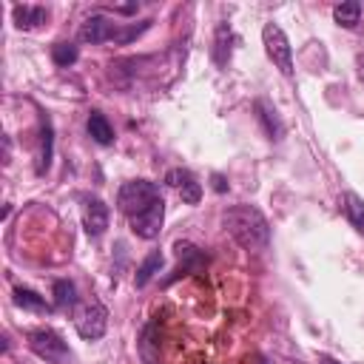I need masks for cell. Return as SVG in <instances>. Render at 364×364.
<instances>
[{"label": "cell", "instance_id": "cell-1", "mask_svg": "<svg viewBox=\"0 0 364 364\" xmlns=\"http://www.w3.org/2000/svg\"><path fill=\"white\" fill-rule=\"evenodd\" d=\"M222 228L245 250H264L270 245V222L256 205H230L222 210Z\"/></svg>", "mask_w": 364, "mask_h": 364}, {"label": "cell", "instance_id": "cell-2", "mask_svg": "<svg viewBox=\"0 0 364 364\" xmlns=\"http://www.w3.org/2000/svg\"><path fill=\"white\" fill-rule=\"evenodd\" d=\"M151 23L154 20H142L139 26H119V23H111L102 14H91L80 26V40L82 43H91V46H97V43H119V46H125V43L136 40L142 31H148Z\"/></svg>", "mask_w": 364, "mask_h": 364}, {"label": "cell", "instance_id": "cell-3", "mask_svg": "<svg viewBox=\"0 0 364 364\" xmlns=\"http://www.w3.org/2000/svg\"><path fill=\"white\" fill-rule=\"evenodd\" d=\"M156 199H162L156 182H151V179H131V182H122V185H119L117 208L131 219V216L148 210Z\"/></svg>", "mask_w": 364, "mask_h": 364}, {"label": "cell", "instance_id": "cell-4", "mask_svg": "<svg viewBox=\"0 0 364 364\" xmlns=\"http://www.w3.org/2000/svg\"><path fill=\"white\" fill-rule=\"evenodd\" d=\"M28 347H31L34 355H40V358L48 361V364H68V358H71L68 344H65L63 336L54 333L51 327H37V330H31V333H28Z\"/></svg>", "mask_w": 364, "mask_h": 364}, {"label": "cell", "instance_id": "cell-5", "mask_svg": "<svg viewBox=\"0 0 364 364\" xmlns=\"http://www.w3.org/2000/svg\"><path fill=\"white\" fill-rule=\"evenodd\" d=\"M262 43H264V51H267V57L273 60V65H276L284 77H293V48H290L287 34L282 31V26L264 23V26H262Z\"/></svg>", "mask_w": 364, "mask_h": 364}, {"label": "cell", "instance_id": "cell-6", "mask_svg": "<svg viewBox=\"0 0 364 364\" xmlns=\"http://www.w3.org/2000/svg\"><path fill=\"white\" fill-rule=\"evenodd\" d=\"M74 327L82 338L94 341V338H102L105 336V327H108V310L97 301H88V304H80L74 310Z\"/></svg>", "mask_w": 364, "mask_h": 364}, {"label": "cell", "instance_id": "cell-7", "mask_svg": "<svg viewBox=\"0 0 364 364\" xmlns=\"http://www.w3.org/2000/svg\"><path fill=\"white\" fill-rule=\"evenodd\" d=\"M162 219H165V199H156L148 210L131 216L128 225H131L134 236H139V239H156L159 230H162Z\"/></svg>", "mask_w": 364, "mask_h": 364}, {"label": "cell", "instance_id": "cell-8", "mask_svg": "<svg viewBox=\"0 0 364 364\" xmlns=\"http://www.w3.org/2000/svg\"><path fill=\"white\" fill-rule=\"evenodd\" d=\"M165 182L182 196L185 205H199V199H202V185H199V179H196L188 168H171V171L165 173Z\"/></svg>", "mask_w": 364, "mask_h": 364}, {"label": "cell", "instance_id": "cell-9", "mask_svg": "<svg viewBox=\"0 0 364 364\" xmlns=\"http://www.w3.org/2000/svg\"><path fill=\"white\" fill-rule=\"evenodd\" d=\"M108 205L97 196H85L82 199V228L88 236H102L108 228Z\"/></svg>", "mask_w": 364, "mask_h": 364}, {"label": "cell", "instance_id": "cell-10", "mask_svg": "<svg viewBox=\"0 0 364 364\" xmlns=\"http://www.w3.org/2000/svg\"><path fill=\"white\" fill-rule=\"evenodd\" d=\"M173 253H176V259H179V270L173 273V279L176 276H185V273H196V270H202L205 264H208V256L196 247V245H191V242H176L173 245ZM171 279V282H173Z\"/></svg>", "mask_w": 364, "mask_h": 364}, {"label": "cell", "instance_id": "cell-11", "mask_svg": "<svg viewBox=\"0 0 364 364\" xmlns=\"http://www.w3.org/2000/svg\"><path fill=\"white\" fill-rule=\"evenodd\" d=\"M11 17H14V26H17V28L28 31V28H37V26H43V23L48 20V9L23 3V6H14V9H11Z\"/></svg>", "mask_w": 364, "mask_h": 364}, {"label": "cell", "instance_id": "cell-12", "mask_svg": "<svg viewBox=\"0 0 364 364\" xmlns=\"http://www.w3.org/2000/svg\"><path fill=\"white\" fill-rule=\"evenodd\" d=\"M338 205H341V213H344V219L364 236V199L358 196V193H353V191H347V193H341V199H338Z\"/></svg>", "mask_w": 364, "mask_h": 364}, {"label": "cell", "instance_id": "cell-13", "mask_svg": "<svg viewBox=\"0 0 364 364\" xmlns=\"http://www.w3.org/2000/svg\"><path fill=\"white\" fill-rule=\"evenodd\" d=\"M256 111H259V119H262V125H264L267 136L279 142V139L284 136V125H282L279 111H276V108H273L267 100H256Z\"/></svg>", "mask_w": 364, "mask_h": 364}, {"label": "cell", "instance_id": "cell-14", "mask_svg": "<svg viewBox=\"0 0 364 364\" xmlns=\"http://www.w3.org/2000/svg\"><path fill=\"white\" fill-rule=\"evenodd\" d=\"M88 134H91V139L100 142V145H111V142H114V128H111V122L105 119V114H100V111H91V114H88Z\"/></svg>", "mask_w": 364, "mask_h": 364}, {"label": "cell", "instance_id": "cell-15", "mask_svg": "<svg viewBox=\"0 0 364 364\" xmlns=\"http://www.w3.org/2000/svg\"><path fill=\"white\" fill-rule=\"evenodd\" d=\"M14 304L23 307V310H34V313H48L51 310V304L28 287H14Z\"/></svg>", "mask_w": 364, "mask_h": 364}, {"label": "cell", "instance_id": "cell-16", "mask_svg": "<svg viewBox=\"0 0 364 364\" xmlns=\"http://www.w3.org/2000/svg\"><path fill=\"white\" fill-rule=\"evenodd\" d=\"M333 17H336L338 26H344V28H355V26L361 23V3H355V0L338 3V6L333 9Z\"/></svg>", "mask_w": 364, "mask_h": 364}, {"label": "cell", "instance_id": "cell-17", "mask_svg": "<svg viewBox=\"0 0 364 364\" xmlns=\"http://www.w3.org/2000/svg\"><path fill=\"white\" fill-rule=\"evenodd\" d=\"M230 40H233V31L228 23H219L216 26V46H213V60L216 65H225L230 60Z\"/></svg>", "mask_w": 364, "mask_h": 364}, {"label": "cell", "instance_id": "cell-18", "mask_svg": "<svg viewBox=\"0 0 364 364\" xmlns=\"http://www.w3.org/2000/svg\"><path fill=\"white\" fill-rule=\"evenodd\" d=\"M159 267H162V253H159V250H151V253L145 256V262L139 264V270H136V276H134V284H136V287H145V284L159 273Z\"/></svg>", "mask_w": 364, "mask_h": 364}, {"label": "cell", "instance_id": "cell-19", "mask_svg": "<svg viewBox=\"0 0 364 364\" xmlns=\"http://www.w3.org/2000/svg\"><path fill=\"white\" fill-rule=\"evenodd\" d=\"M77 304V287L68 279H57L54 282V307L57 310H71Z\"/></svg>", "mask_w": 364, "mask_h": 364}, {"label": "cell", "instance_id": "cell-20", "mask_svg": "<svg viewBox=\"0 0 364 364\" xmlns=\"http://www.w3.org/2000/svg\"><path fill=\"white\" fill-rule=\"evenodd\" d=\"M51 119L43 117V142H40V165H37V173H46L51 168Z\"/></svg>", "mask_w": 364, "mask_h": 364}, {"label": "cell", "instance_id": "cell-21", "mask_svg": "<svg viewBox=\"0 0 364 364\" xmlns=\"http://www.w3.org/2000/svg\"><path fill=\"white\" fill-rule=\"evenodd\" d=\"M77 46L74 43H57L54 48H51V60H54V65H60V68H68V65H74L77 63Z\"/></svg>", "mask_w": 364, "mask_h": 364}, {"label": "cell", "instance_id": "cell-22", "mask_svg": "<svg viewBox=\"0 0 364 364\" xmlns=\"http://www.w3.org/2000/svg\"><path fill=\"white\" fill-rule=\"evenodd\" d=\"M213 191H219V193H225V191H228V182H225V176H222V173H213Z\"/></svg>", "mask_w": 364, "mask_h": 364}, {"label": "cell", "instance_id": "cell-23", "mask_svg": "<svg viewBox=\"0 0 364 364\" xmlns=\"http://www.w3.org/2000/svg\"><path fill=\"white\" fill-rule=\"evenodd\" d=\"M117 14H134L136 11V3H128V6H114Z\"/></svg>", "mask_w": 364, "mask_h": 364}, {"label": "cell", "instance_id": "cell-24", "mask_svg": "<svg viewBox=\"0 0 364 364\" xmlns=\"http://www.w3.org/2000/svg\"><path fill=\"white\" fill-rule=\"evenodd\" d=\"M318 364H338L336 358H330V355H318Z\"/></svg>", "mask_w": 364, "mask_h": 364}, {"label": "cell", "instance_id": "cell-25", "mask_svg": "<svg viewBox=\"0 0 364 364\" xmlns=\"http://www.w3.org/2000/svg\"><path fill=\"white\" fill-rule=\"evenodd\" d=\"M361 80H364V63H361Z\"/></svg>", "mask_w": 364, "mask_h": 364}]
</instances>
